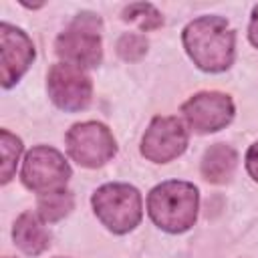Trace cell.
<instances>
[{"instance_id": "obj_11", "label": "cell", "mask_w": 258, "mask_h": 258, "mask_svg": "<svg viewBox=\"0 0 258 258\" xmlns=\"http://www.w3.org/2000/svg\"><path fill=\"white\" fill-rule=\"evenodd\" d=\"M12 238H14V244L28 256L42 254L50 244V236L44 230L42 222L38 220V216L30 212H24L18 216L12 228Z\"/></svg>"}, {"instance_id": "obj_10", "label": "cell", "mask_w": 258, "mask_h": 258, "mask_svg": "<svg viewBox=\"0 0 258 258\" xmlns=\"http://www.w3.org/2000/svg\"><path fill=\"white\" fill-rule=\"evenodd\" d=\"M0 50H2V87L10 89L20 77L28 71V67L34 60V46L32 40L16 26H10L8 22H2L0 26Z\"/></svg>"}, {"instance_id": "obj_14", "label": "cell", "mask_w": 258, "mask_h": 258, "mask_svg": "<svg viewBox=\"0 0 258 258\" xmlns=\"http://www.w3.org/2000/svg\"><path fill=\"white\" fill-rule=\"evenodd\" d=\"M0 149H2V183H8L16 173V163L22 153V141L10 131L2 129L0 133Z\"/></svg>"}, {"instance_id": "obj_12", "label": "cell", "mask_w": 258, "mask_h": 258, "mask_svg": "<svg viewBox=\"0 0 258 258\" xmlns=\"http://www.w3.org/2000/svg\"><path fill=\"white\" fill-rule=\"evenodd\" d=\"M238 165L236 151L226 143H216L202 157V175L210 183H226L232 179Z\"/></svg>"}, {"instance_id": "obj_15", "label": "cell", "mask_w": 258, "mask_h": 258, "mask_svg": "<svg viewBox=\"0 0 258 258\" xmlns=\"http://www.w3.org/2000/svg\"><path fill=\"white\" fill-rule=\"evenodd\" d=\"M123 20L137 22L141 30H155L163 24V16L159 14V10L153 4H147V2L129 4L123 10Z\"/></svg>"}, {"instance_id": "obj_2", "label": "cell", "mask_w": 258, "mask_h": 258, "mask_svg": "<svg viewBox=\"0 0 258 258\" xmlns=\"http://www.w3.org/2000/svg\"><path fill=\"white\" fill-rule=\"evenodd\" d=\"M147 212L161 230L171 234L185 232L198 216V189L187 181H163L151 189Z\"/></svg>"}, {"instance_id": "obj_9", "label": "cell", "mask_w": 258, "mask_h": 258, "mask_svg": "<svg viewBox=\"0 0 258 258\" xmlns=\"http://www.w3.org/2000/svg\"><path fill=\"white\" fill-rule=\"evenodd\" d=\"M181 113L194 131L214 133L232 121L234 103L224 93H198L181 105Z\"/></svg>"}, {"instance_id": "obj_17", "label": "cell", "mask_w": 258, "mask_h": 258, "mask_svg": "<svg viewBox=\"0 0 258 258\" xmlns=\"http://www.w3.org/2000/svg\"><path fill=\"white\" fill-rule=\"evenodd\" d=\"M246 169L258 181V143H254L246 153Z\"/></svg>"}, {"instance_id": "obj_19", "label": "cell", "mask_w": 258, "mask_h": 258, "mask_svg": "<svg viewBox=\"0 0 258 258\" xmlns=\"http://www.w3.org/2000/svg\"><path fill=\"white\" fill-rule=\"evenodd\" d=\"M4 258H10V256H4Z\"/></svg>"}, {"instance_id": "obj_18", "label": "cell", "mask_w": 258, "mask_h": 258, "mask_svg": "<svg viewBox=\"0 0 258 258\" xmlns=\"http://www.w3.org/2000/svg\"><path fill=\"white\" fill-rule=\"evenodd\" d=\"M248 36H250V42L258 48V4L254 6L252 10V18H250V28H248Z\"/></svg>"}, {"instance_id": "obj_5", "label": "cell", "mask_w": 258, "mask_h": 258, "mask_svg": "<svg viewBox=\"0 0 258 258\" xmlns=\"http://www.w3.org/2000/svg\"><path fill=\"white\" fill-rule=\"evenodd\" d=\"M20 177L28 189L38 191L40 196V194L64 189L71 177V167L56 149L48 145H38L26 153Z\"/></svg>"}, {"instance_id": "obj_13", "label": "cell", "mask_w": 258, "mask_h": 258, "mask_svg": "<svg viewBox=\"0 0 258 258\" xmlns=\"http://www.w3.org/2000/svg\"><path fill=\"white\" fill-rule=\"evenodd\" d=\"M75 206L73 194L67 189H56L38 196V216L44 222H58L60 218L69 216Z\"/></svg>"}, {"instance_id": "obj_1", "label": "cell", "mask_w": 258, "mask_h": 258, "mask_svg": "<svg viewBox=\"0 0 258 258\" xmlns=\"http://www.w3.org/2000/svg\"><path fill=\"white\" fill-rule=\"evenodd\" d=\"M189 58L208 73H222L234 62V32L220 16H202L183 30Z\"/></svg>"}, {"instance_id": "obj_4", "label": "cell", "mask_w": 258, "mask_h": 258, "mask_svg": "<svg viewBox=\"0 0 258 258\" xmlns=\"http://www.w3.org/2000/svg\"><path fill=\"white\" fill-rule=\"evenodd\" d=\"M101 18L93 12L79 14L73 24L56 38V54L67 62L79 69H89L101 64Z\"/></svg>"}, {"instance_id": "obj_7", "label": "cell", "mask_w": 258, "mask_h": 258, "mask_svg": "<svg viewBox=\"0 0 258 258\" xmlns=\"http://www.w3.org/2000/svg\"><path fill=\"white\" fill-rule=\"evenodd\" d=\"M46 81H48L46 83L48 97L58 109L75 113L89 107L93 87H91V79L85 75L83 69L67 62H58L50 67Z\"/></svg>"}, {"instance_id": "obj_3", "label": "cell", "mask_w": 258, "mask_h": 258, "mask_svg": "<svg viewBox=\"0 0 258 258\" xmlns=\"http://www.w3.org/2000/svg\"><path fill=\"white\" fill-rule=\"evenodd\" d=\"M91 204L101 224L115 234L133 230L143 216L141 194L127 183H107L99 187L93 194Z\"/></svg>"}, {"instance_id": "obj_6", "label": "cell", "mask_w": 258, "mask_h": 258, "mask_svg": "<svg viewBox=\"0 0 258 258\" xmlns=\"http://www.w3.org/2000/svg\"><path fill=\"white\" fill-rule=\"evenodd\" d=\"M67 151L83 167H101L115 151V137L111 131L97 121L77 123L67 133Z\"/></svg>"}, {"instance_id": "obj_16", "label": "cell", "mask_w": 258, "mask_h": 258, "mask_svg": "<svg viewBox=\"0 0 258 258\" xmlns=\"http://www.w3.org/2000/svg\"><path fill=\"white\" fill-rule=\"evenodd\" d=\"M147 52V40L143 34H135V32H125L119 36L117 40V54L123 60L135 62L139 60L143 54Z\"/></svg>"}, {"instance_id": "obj_8", "label": "cell", "mask_w": 258, "mask_h": 258, "mask_svg": "<svg viewBox=\"0 0 258 258\" xmlns=\"http://www.w3.org/2000/svg\"><path fill=\"white\" fill-rule=\"evenodd\" d=\"M185 147L187 131L177 117H155L141 139V155L153 163H167L179 157Z\"/></svg>"}]
</instances>
